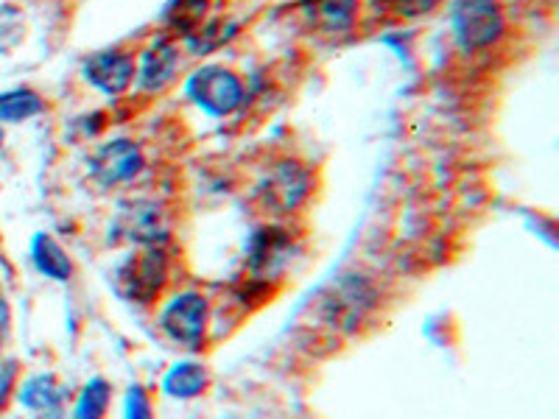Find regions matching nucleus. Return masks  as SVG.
Wrapping results in <instances>:
<instances>
[{
  "mask_svg": "<svg viewBox=\"0 0 559 419\" xmlns=\"http://www.w3.org/2000/svg\"><path fill=\"white\" fill-rule=\"evenodd\" d=\"M378 308L376 283L364 274H342L324 288L319 297L317 313L322 324L333 333H356Z\"/></svg>",
  "mask_w": 559,
  "mask_h": 419,
  "instance_id": "1",
  "label": "nucleus"
},
{
  "mask_svg": "<svg viewBox=\"0 0 559 419\" xmlns=\"http://www.w3.org/2000/svg\"><path fill=\"white\" fill-rule=\"evenodd\" d=\"M168 283V258L163 247H143L127 254L112 274L115 294L132 306H152Z\"/></svg>",
  "mask_w": 559,
  "mask_h": 419,
  "instance_id": "2",
  "label": "nucleus"
},
{
  "mask_svg": "<svg viewBox=\"0 0 559 419\" xmlns=\"http://www.w3.org/2000/svg\"><path fill=\"white\" fill-rule=\"evenodd\" d=\"M157 322L168 342L197 352L207 342L210 299L202 291H193V288L174 294L163 306V311H159Z\"/></svg>",
  "mask_w": 559,
  "mask_h": 419,
  "instance_id": "3",
  "label": "nucleus"
},
{
  "mask_svg": "<svg viewBox=\"0 0 559 419\" xmlns=\"http://www.w3.org/2000/svg\"><path fill=\"white\" fill-rule=\"evenodd\" d=\"M311 191V171L297 159H280L258 182V202L272 216H292L306 204Z\"/></svg>",
  "mask_w": 559,
  "mask_h": 419,
  "instance_id": "4",
  "label": "nucleus"
},
{
  "mask_svg": "<svg viewBox=\"0 0 559 419\" xmlns=\"http://www.w3.org/2000/svg\"><path fill=\"white\" fill-rule=\"evenodd\" d=\"M453 37L467 53L498 43L507 28L501 0H456L451 12Z\"/></svg>",
  "mask_w": 559,
  "mask_h": 419,
  "instance_id": "5",
  "label": "nucleus"
},
{
  "mask_svg": "<svg viewBox=\"0 0 559 419\" xmlns=\"http://www.w3.org/2000/svg\"><path fill=\"white\" fill-rule=\"evenodd\" d=\"M185 93L197 107H202L207 115H233L247 98V89H243L241 76L236 70L222 68V64H204L188 79L185 84Z\"/></svg>",
  "mask_w": 559,
  "mask_h": 419,
  "instance_id": "6",
  "label": "nucleus"
},
{
  "mask_svg": "<svg viewBox=\"0 0 559 419\" xmlns=\"http://www.w3.org/2000/svg\"><path fill=\"white\" fill-rule=\"evenodd\" d=\"M297 243L286 227H261L254 229L247 243V272L252 279H277L292 263Z\"/></svg>",
  "mask_w": 559,
  "mask_h": 419,
  "instance_id": "7",
  "label": "nucleus"
},
{
  "mask_svg": "<svg viewBox=\"0 0 559 419\" xmlns=\"http://www.w3.org/2000/svg\"><path fill=\"white\" fill-rule=\"evenodd\" d=\"M115 238L134 243V247H163L168 241L166 213L157 202H134L121 207L112 222Z\"/></svg>",
  "mask_w": 559,
  "mask_h": 419,
  "instance_id": "8",
  "label": "nucleus"
},
{
  "mask_svg": "<svg viewBox=\"0 0 559 419\" xmlns=\"http://www.w3.org/2000/svg\"><path fill=\"white\" fill-rule=\"evenodd\" d=\"M143 171V152L134 140H112L90 159V177L98 188H118Z\"/></svg>",
  "mask_w": 559,
  "mask_h": 419,
  "instance_id": "9",
  "label": "nucleus"
},
{
  "mask_svg": "<svg viewBox=\"0 0 559 419\" xmlns=\"http://www.w3.org/2000/svg\"><path fill=\"white\" fill-rule=\"evenodd\" d=\"M134 57L123 51H102L96 57H90L84 62V79L96 89H102L104 96L118 98L123 96L134 82Z\"/></svg>",
  "mask_w": 559,
  "mask_h": 419,
  "instance_id": "10",
  "label": "nucleus"
},
{
  "mask_svg": "<svg viewBox=\"0 0 559 419\" xmlns=\"http://www.w3.org/2000/svg\"><path fill=\"white\" fill-rule=\"evenodd\" d=\"M70 392L57 381L51 372H37L17 386V400L26 411L43 419H64Z\"/></svg>",
  "mask_w": 559,
  "mask_h": 419,
  "instance_id": "11",
  "label": "nucleus"
},
{
  "mask_svg": "<svg viewBox=\"0 0 559 419\" xmlns=\"http://www.w3.org/2000/svg\"><path fill=\"white\" fill-rule=\"evenodd\" d=\"M177 68H179V51L177 45L168 43V39H157L154 45H148L146 51L140 53L138 62V84L146 93H159V89H166L168 84L177 79Z\"/></svg>",
  "mask_w": 559,
  "mask_h": 419,
  "instance_id": "12",
  "label": "nucleus"
},
{
  "mask_svg": "<svg viewBox=\"0 0 559 419\" xmlns=\"http://www.w3.org/2000/svg\"><path fill=\"white\" fill-rule=\"evenodd\" d=\"M163 394L171 400H197L210 388V372L204 363L193 361H177L166 375H163Z\"/></svg>",
  "mask_w": 559,
  "mask_h": 419,
  "instance_id": "13",
  "label": "nucleus"
},
{
  "mask_svg": "<svg viewBox=\"0 0 559 419\" xmlns=\"http://www.w3.org/2000/svg\"><path fill=\"white\" fill-rule=\"evenodd\" d=\"M306 17L317 32L344 34L353 28L358 14V0H306Z\"/></svg>",
  "mask_w": 559,
  "mask_h": 419,
  "instance_id": "14",
  "label": "nucleus"
},
{
  "mask_svg": "<svg viewBox=\"0 0 559 419\" xmlns=\"http://www.w3.org/2000/svg\"><path fill=\"white\" fill-rule=\"evenodd\" d=\"M32 266L51 283H68L73 277V261L62 243L48 232H37L32 238Z\"/></svg>",
  "mask_w": 559,
  "mask_h": 419,
  "instance_id": "15",
  "label": "nucleus"
},
{
  "mask_svg": "<svg viewBox=\"0 0 559 419\" xmlns=\"http://www.w3.org/2000/svg\"><path fill=\"white\" fill-rule=\"evenodd\" d=\"M109 403H112V386L104 378H93L79 392L70 419H107Z\"/></svg>",
  "mask_w": 559,
  "mask_h": 419,
  "instance_id": "16",
  "label": "nucleus"
},
{
  "mask_svg": "<svg viewBox=\"0 0 559 419\" xmlns=\"http://www.w3.org/2000/svg\"><path fill=\"white\" fill-rule=\"evenodd\" d=\"M45 109L43 98L34 93V89H12V93H3L0 96V121L3 123H23L34 115H39Z\"/></svg>",
  "mask_w": 559,
  "mask_h": 419,
  "instance_id": "17",
  "label": "nucleus"
},
{
  "mask_svg": "<svg viewBox=\"0 0 559 419\" xmlns=\"http://www.w3.org/2000/svg\"><path fill=\"white\" fill-rule=\"evenodd\" d=\"M204 14H207V0H177L168 9V26L182 37H193L204 26Z\"/></svg>",
  "mask_w": 559,
  "mask_h": 419,
  "instance_id": "18",
  "label": "nucleus"
},
{
  "mask_svg": "<svg viewBox=\"0 0 559 419\" xmlns=\"http://www.w3.org/2000/svg\"><path fill=\"white\" fill-rule=\"evenodd\" d=\"M123 419H154L152 400L143 386H129L123 394Z\"/></svg>",
  "mask_w": 559,
  "mask_h": 419,
  "instance_id": "19",
  "label": "nucleus"
},
{
  "mask_svg": "<svg viewBox=\"0 0 559 419\" xmlns=\"http://www.w3.org/2000/svg\"><path fill=\"white\" fill-rule=\"evenodd\" d=\"M437 3L439 0H383V7L403 20L423 17V14L433 12V9H437Z\"/></svg>",
  "mask_w": 559,
  "mask_h": 419,
  "instance_id": "20",
  "label": "nucleus"
},
{
  "mask_svg": "<svg viewBox=\"0 0 559 419\" xmlns=\"http://www.w3.org/2000/svg\"><path fill=\"white\" fill-rule=\"evenodd\" d=\"M14 388H17V361H9L0 367V408L7 406Z\"/></svg>",
  "mask_w": 559,
  "mask_h": 419,
  "instance_id": "21",
  "label": "nucleus"
},
{
  "mask_svg": "<svg viewBox=\"0 0 559 419\" xmlns=\"http://www.w3.org/2000/svg\"><path fill=\"white\" fill-rule=\"evenodd\" d=\"M9 331H12V313H9L7 299H3V294H0V344L7 342Z\"/></svg>",
  "mask_w": 559,
  "mask_h": 419,
  "instance_id": "22",
  "label": "nucleus"
},
{
  "mask_svg": "<svg viewBox=\"0 0 559 419\" xmlns=\"http://www.w3.org/2000/svg\"><path fill=\"white\" fill-rule=\"evenodd\" d=\"M0 146H3V129H0Z\"/></svg>",
  "mask_w": 559,
  "mask_h": 419,
  "instance_id": "23",
  "label": "nucleus"
}]
</instances>
